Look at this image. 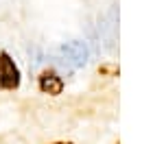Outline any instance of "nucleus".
Returning <instances> with one entry per match:
<instances>
[{"label": "nucleus", "mask_w": 153, "mask_h": 144, "mask_svg": "<svg viewBox=\"0 0 153 144\" xmlns=\"http://www.w3.org/2000/svg\"><path fill=\"white\" fill-rule=\"evenodd\" d=\"M20 85V70L9 52H0V87L2 90H16Z\"/></svg>", "instance_id": "obj_2"}, {"label": "nucleus", "mask_w": 153, "mask_h": 144, "mask_svg": "<svg viewBox=\"0 0 153 144\" xmlns=\"http://www.w3.org/2000/svg\"><path fill=\"white\" fill-rule=\"evenodd\" d=\"M88 59H90V48L83 39H70V42L61 44L55 52V61L68 70H79L88 64Z\"/></svg>", "instance_id": "obj_1"}, {"label": "nucleus", "mask_w": 153, "mask_h": 144, "mask_svg": "<svg viewBox=\"0 0 153 144\" xmlns=\"http://www.w3.org/2000/svg\"><path fill=\"white\" fill-rule=\"evenodd\" d=\"M37 83H39V90L44 94L57 96V94L64 92V79H61L57 72H42Z\"/></svg>", "instance_id": "obj_3"}]
</instances>
